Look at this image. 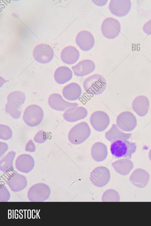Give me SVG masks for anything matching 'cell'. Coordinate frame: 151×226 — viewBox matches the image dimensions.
<instances>
[{
	"label": "cell",
	"mask_w": 151,
	"mask_h": 226,
	"mask_svg": "<svg viewBox=\"0 0 151 226\" xmlns=\"http://www.w3.org/2000/svg\"><path fill=\"white\" fill-rule=\"evenodd\" d=\"M71 68L76 76L82 77L88 75L93 72L95 69V65L92 60L85 59L72 66Z\"/></svg>",
	"instance_id": "14"
},
{
	"label": "cell",
	"mask_w": 151,
	"mask_h": 226,
	"mask_svg": "<svg viewBox=\"0 0 151 226\" xmlns=\"http://www.w3.org/2000/svg\"><path fill=\"white\" fill-rule=\"evenodd\" d=\"M47 139L46 133L43 130L39 131L36 134L34 138V141L39 143H44Z\"/></svg>",
	"instance_id": "31"
},
{
	"label": "cell",
	"mask_w": 151,
	"mask_h": 226,
	"mask_svg": "<svg viewBox=\"0 0 151 226\" xmlns=\"http://www.w3.org/2000/svg\"><path fill=\"white\" fill-rule=\"evenodd\" d=\"M76 42L81 50L87 51L93 47L95 39L93 35L90 32L83 30L80 31L76 35Z\"/></svg>",
	"instance_id": "13"
},
{
	"label": "cell",
	"mask_w": 151,
	"mask_h": 226,
	"mask_svg": "<svg viewBox=\"0 0 151 226\" xmlns=\"http://www.w3.org/2000/svg\"><path fill=\"white\" fill-rule=\"evenodd\" d=\"M16 154L13 151L9 152L0 161V169L4 172H9L14 170L13 161Z\"/></svg>",
	"instance_id": "26"
},
{
	"label": "cell",
	"mask_w": 151,
	"mask_h": 226,
	"mask_svg": "<svg viewBox=\"0 0 151 226\" xmlns=\"http://www.w3.org/2000/svg\"><path fill=\"white\" fill-rule=\"evenodd\" d=\"M142 30L147 34L151 35V19L144 24Z\"/></svg>",
	"instance_id": "33"
},
{
	"label": "cell",
	"mask_w": 151,
	"mask_h": 226,
	"mask_svg": "<svg viewBox=\"0 0 151 226\" xmlns=\"http://www.w3.org/2000/svg\"><path fill=\"white\" fill-rule=\"evenodd\" d=\"M90 121L94 129L100 132L104 131L108 127L110 123V118L106 113L98 110L91 114Z\"/></svg>",
	"instance_id": "10"
},
{
	"label": "cell",
	"mask_w": 151,
	"mask_h": 226,
	"mask_svg": "<svg viewBox=\"0 0 151 226\" xmlns=\"http://www.w3.org/2000/svg\"><path fill=\"white\" fill-rule=\"evenodd\" d=\"M6 183L12 190L14 192L22 190L27 184L25 176L16 173H12L9 176Z\"/></svg>",
	"instance_id": "19"
},
{
	"label": "cell",
	"mask_w": 151,
	"mask_h": 226,
	"mask_svg": "<svg viewBox=\"0 0 151 226\" xmlns=\"http://www.w3.org/2000/svg\"><path fill=\"white\" fill-rule=\"evenodd\" d=\"M32 54L34 59L41 64L49 63L52 59L54 52L52 47L44 43L40 44L34 48Z\"/></svg>",
	"instance_id": "5"
},
{
	"label": "cell",
	"mask_w": 151,
	"mask_h": 226,
	"mask_svg": "<svg viewBox=\"0 0 151 226\" xmlns=\"http://www.w3.org/2000/svg\"><path fill=\"white\" fill-rule=\"evenodd\" d=\"M43 117L44 113L42 108L37 105L33 104L28 106L25 108L22 118L27 125L34 127L41 123Z\"/></svg>",
	"instance_id": "4"
},
{
	"label": "cell",
	"mask_w": 151,
	"mask_h": 226,
	"mask_svg": "<svg viewBox=\"0 0 151 226\" xmlns=\"http://www.w3.org/2000/svg\"><path fill=\"white\" fill-rule=\"evenodd\" d=\"M80 53L78 50L74 47L72 46H67L62 50L60 58L65 63L70 65L75 63L78 60Z\"/></svg>",
	"instance_id": "21"
},
{
	"label": "cell",
	"mask_w": 151,
	"mask_h": 226,
	"mask_svg": "<svg viewBox=\"0 0 151 226\" xmlns=\"http://www.w3.org/2000/svg\"><path fill=\"white\" fill-rule=\"evenodd\" d=\"M73 74L71 70L65 66L58 67L55 70L54 78L56 82L58 84H64L70 80Z\"/></svg>",
	"instance_id": "23"
},
{
	"label": "cell",
	"mask_w": 151,
	"mask_h": 226,
	"mask_svg": "<svg viewBox=\"0 0 151 226\" xmlns=\"http://www.w3.org/2000/svg\"><path fill=\"white\" fill-rule=\"evenodd\" d=\"M110 177L109 169L106 167L100 166L95 168L91 172L90 179L95 186L102 187L107 184Z\"/></svg>",
	"instance_id": "8"
},
{
	"label": "cell",
	"mask_w": 151,
	"mask_h": 226,
	"mask_svg": "<svg viewBox=\"0 0 151 226\" xmlns=\"http://www.w3.org/2000/svg\"><path fill=\"white\" fill-rule=\"evenodd\" d=\"M64 98L68 100L74 101L77 100L82 94V89L77 83L72 82L65 86L62 90Z\"/></svg>",
	"instance_id": "20"
},
{
	"label": "cell",
	"mask_w": 151,
	"mask_h": 226,
	"mask_svg": "<svg viewBox=\"0 0 151 226\" xmlns=\"http://www.w3.org/2000/svg\"><path fill=\"white\" fill-rule=\"evenodd\" d=\"M112 166L118 173L122 175H128L134 167L132 162L127 158L122 159L112 163Z\"/></svg>",
	"instance_id": "22"
},
{
	"label": "cell",
	"mask_w": 151,
	"mask_h": 226,
	"mask_svg": "<svg viewBox=\"0 0 151 226\" xmlns=\"http://www.w3.org/2000/svg\"><path fill=\"white\" fill-rule=\"evenodd\" d=\"M8 146L7 144L5 142H0V155L1 156L7 151Z\"/></svg>",
	"instance_id": "34"
},
{
	"label": "cell",
	"mask_w": 151,
	"mask_h": 226,
	"mask_svg": "<svg viewBox=\"0 0 151 226\" xmlns=\"http://www.w3.org/2000/svg\"><path fill=\"white\" fill-rule=\"evenodd\" d=\"M131 133H125L120 131L115 124H113L111 128L105 133V137L109 141L118 139H127L130 138Z\"/></svg>",
	"instance_id": "25"
},
{
	"label": "cell",
	"mask_w": 151,
	"mask_h": 226,
	"mask_svg": "<svg viewBox=\"0 0 151 226\" xmlns=\"http://www.w3.org/2000/svg\"><path fill=\"white\" fill-rule=\"evenodd\" d=\"M150 175L144 169L140 168L135 169L130 176L129 180L134 186L139 188L145 187L148 184Z\"/></svg>",
	"instance_id": "15"
},
{
	"label": "cell",
	"mask_w": 151,
	"mask_h": 226,
	"mask_svg": "<svg viewBox=\"0 0 151 226\" xmlns=\"http://www.w3.org/2000/svg\"><path fill=\"white\" fill-rule=\"evenodd\" d=\"M88 112L86 108L82 106L73 107L66 109L63 117L64 119L69 122H74L86 118Z\"/></svg>",
	"instance_id": "16"
},
{
	"label": "cell",
	"mask_w": 151,
	"mask_h": 226,
	"mask_svg": "<svg viewBox=\"0 0 151 226\" xmlns=\"http://www.w3.org/2000/svg\"><path fill=\"white\" fill-rule=\"evenodd\" d=\"M12 136V131L8 126L0 125V138L4 140L10 139Z\"/></svg>",
	"instance_id": "30"
},
{
	"label": "cell",
	"mask_w": 151,
	"mask_h": 226,
	"mask_svg": "<svg viewBox=\"0 0 151 226\" xmlns=\"http://www.w3.org/2000/svg\"><path fill=\"white\" fill-rule=\"evenodd\" d=\"M102 200L103 202H119L120 197L116 190L109 189L105 192L102 195Z\"/></svg>",
	"instance_id": "29"
},
{
	"label": "cell",
	"mask_w": 151,
	"mask_h": 226,
	"mask_svg": "<svg viewBox=\"0 0 151 226\" xmlns=\"http://www.w3.org/2000/svg\"><path fill=\"white\" fill-rule=\"evenodd\" d=\"M119 22L112 17H108L103 21L101 27L103 35L109 39H113L119 34L121 31Z\"/></svg>",
	"instance_id": "6"
},
{
	"label": "cell",
	"mask_w": 151,
	"mask_h": 226,
	"mask_svg": "<svg viewBox=\"0 0 151 226\" xmlns=\"http://www.w3.org/2000/svg\"><path fill=\"white\" fill-rule=\"evenodd\" d=\"M7 101H11L21 106L23 104L26 100V96L24 93L19 91L11 92L7 96Z\"/></svg>",
	"instance_id": "28"
},
{
	"label": "cell",
	"mask_w": 151,
	"mask_h": 226,
	"mask_svg": "<svg viewBox=\"0 0 151 226\" xmlns=\"http://www.w3.org/2000/svg\"><path fill=\"white\" fill-rule=\"evenodd\" d=\"M150 107L148 98L145 96L140 95L135 97L132 103L133 110L139 116L143 117L147 113Z\"/></svg>",
	"instance_id": "18"
},
{
	"label": "cell",
	"mask_w": 151,
	"mask_h": 226,
	"mask_svg": "<svg viewBox=\"0 0 151 226\" xmlns=\"http://www.w3.org/2000/svg\"><path fill=\"white\" fill-rule=\"evenodd\" d=\"M48 103L52 108L59 111H64L69 108L77 106L79 105L76 103H71L65 100L61 95L56 93L49 96Z\"/></svg>",
	"instance_id": "12"
},
{
	"label": "cell",
	"mask_w": 151,
	"mask_h": 226,
	"mask_svg": "<svg viewBox=\"0 0 151 226\" xmlns=\"http://www.w3.org/2000/svg\"><path fill=\"white\" fill-rule=\"evenodd\" d=\"M130 0H111L109 8L111 13L119 17H124L129 12L131 8Z\"/></svg>",
	"instance_id": "11"
},
{
	"label": "cell",
	"mask_w": 151,
	"mask_h": 226,
	"mask_svg": "<svg viewBox=\"0 0 151 226\" xmlns=\"http://www.w3.org/2000/svg\"><path fill=\"white\" fill-rule=\"evenodd\" d=\"M91 133L88 124L82 122L76 125L70 129L68 134V139L72 144H80L89 137Z\"/></svg>",
	"instance_id": "3"
},
{
	"label": "cell",
	"mask_w": 151,
	"mask_h": 226,
	"mask_svg": "<svg viewBox=\"0 0 151 226\" xmlns=\"http://www.w3.org/2000/svg\"><path fill=\"white\" fill-rule=\"evenodd\" d=\"M21 107L11 102L7 101L5 106V111L13 118L17 119L20 118L21 115Z\"/></svg>",
	"instance_id": "27"
},
{
	"label": "cell",
	"mask_w": 151,
	"mask_h": 226,
	"mask_svg": "<svg viewBox=\"0 0 151 226\" xmlns=\"http://www.w3.org/2000/svg\"><path fill=\"white\" fill-rule=\"evenodd\" d=\"M92 1L97 6H104L106 4L108 0H92Z\"/></svg>",
	"instance_id": "35"
},
{
	"label": "cell",
	"mask_w": 151,
	"mask_h": 226,
	"mask_svg": "<svg viewBox=\"0 0 151 226\" xmlns=\"http://www.w3.org/2000/svg\"><path fill=\"white\" fill-rule=\"evenodd\" d=\"M148 157L150 160L151 161V149H150L148 153Z\"/></svg>",
	"instance_id": "36"
},
{
	"label": "cell",
	"mask_w": 151,
	"mask_h": 226,
	"mask_svg": "<svg viewBox=\"0 0 151 226\" xmlns=\"http://www.w3.org/2000/svg\"><path fill=\"white\" fill-rule=\"evenodd\" d=\"M137 145L135 142L127 139H118L111 142L110 150L115 158L130 159L136 151Z\"/></svg>",
	"instance_id": "1"
},
{
	"label": "cell",
	"mask_w": 151,
	"mask_h": 226,
	"mask_svg": "<svg viewBox=\"0 0 151 226\" xmlns=\"http://www.w3.org/2000/svg\"><path fill=\"white\" fill-rule=\"evenodd\" d=\"M116 123L117 127L120 130L123 131L129 132L134 130L136 126L137 120L132 113L125 111L118 116Z\"/></svg>",
	"instance_id": "9"
},
{
	"label": "cell",
	"mask_w": 151,
	"mask_h": 226,
	"mask_svg": "<svg viewBox=\"0 0 151 226\" xmlns=\"http://www.w3.org/2000/svg\"><path fill=\"white\" fill-rule=\"evenodd\" d=\"M25 150L29 152H34L35 151V146L32 140H30L27 143L25 147Z\"/></svg>",
	"instance_id": "32"
},
{
	"label": "cell",
	"mask_w": 151,
	"mask_h": 226,
	"mask_svg": "<svg viewBox=\"0 0 151 226\" xmlns=\"http://www.w3.org/2000/svg\"><path fill=\"white\" fill-rule=\"evenodd\" d=\"M35 162L33 157L27 154H22L16 159L15 162L16 168L23 173H28L34 168Z\"/></svg>",
	"instance_id": "17"
},
{
	"label": "cell",
	"mask_w": 151,
	"mask_h": 226,
	"mask_svg": "<svg viewBox=\"0 0 151 226\" xmlns=\"http://www.w3.org/2000/svg\"><path fill=\"white\" fill-rule=\"evenodd\" d=\"M91 154L92 158L96 161L100 162L104 160L108 154L106 146L101 142L96 143L91 148Z\"/></svg>",
	"instance_id": "24"
},
{
	"label": "cell",
	"mask_w": 151,
	"mask_h": 226,
	"mask_svg": "<svg viewBox=\"0 0 151 226\" xmlns=\"http://www.w3.org/2000/svg\"><path fill=\"white\" fill-rule=\"evenodd\" d=\"M50 189L46 184H37L32 186L28 191L27 196L29 201L32 202H42L49 197Z\"/></svg>",
	"instance_id": "7"
},
{
	"label": "cell",
	"mask_w": 151,
	"mask_h": 226,
	"mask_svg": "<svg viewBox=\"0 0 151 226\" xmlns=\"http://www.w3.org/2000/svg\"><path fill=\"white\" fill-rule=\"evenodd\" d=\"M83 86L87 93L93 95H99L105 90L106 81L102 75L94 74L88 77L84 80Z\"/></svg>",
	"instance_id": "2"
}]
</instances>
